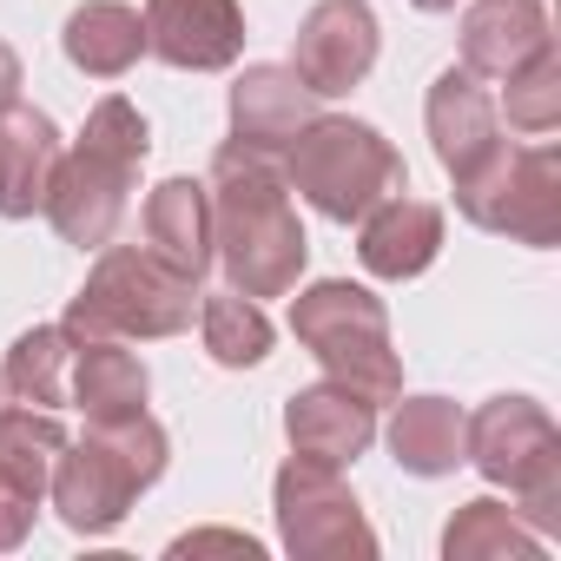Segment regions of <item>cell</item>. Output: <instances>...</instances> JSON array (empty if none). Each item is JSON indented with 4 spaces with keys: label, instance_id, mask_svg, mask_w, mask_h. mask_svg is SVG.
Here are the masks:
<instances>
[{
    "label": "cell",
    "instance_id": "cell-25",
    "mask_svg": "<svg viewBox=\"0 0 561 561\" xmlns=\"http://www.w3.org/2000/svg\"><path fill=\"white\" fill-rule=\"evenodd\" d=\"M60 449H67V430H60L54 410H34V403H8V410H0V469L21 476L27 489L47 495V476H54Z\"/></svg>",
    "mask_w": 561,
    "mask_h": 561
},
{
    "label": "cell",
    "instance_id": "cell-3",
    "mask_svg": "<svg viewBox=\"0 0 561 561\" xmlns=\"http://www.w3.org/2000/svg\"><path fill=\"white\" fill-rule=\"evenodd\" d=\"M165 456H172V443H165L159 416H146V410L119 416V423H87L80 443L67 436V449L47 476V495L73 535H113L133 515V502L165 476Z\"/></svg>",
    "mask_w": 561,
    "mask_h": 561
},
{
    "label": "cell",
    "instance_id": "cell-22",
    "mask_svg": "<svg viewBox=\"0 0 561 561\" xmlns=\"http://www.w3.org/2000/svg\"><path fill=\"white\" fill-rule=\"evenodd\" d=\"M67 370H73V331L67 324L21 331L14 351H8V364H0L14 403H34V410H60L67 403Z\"/></svg>",
    "mask_w": 561,
    "mask_h": 561
},
{
    "label": "cell",
    "instance_id": "cell-23",
    "mask_svg": "<svg viewBox=\"0 0 561 561\" xmlns=\"http://www.w3.org/2000/svg\"><path fill=\"white\" fill-rule=\"evenodd\" d=\"M443 554L449 561H502V554H541V535L495 495H476L449 515L443 528Z\"/></svg>",
    "mask_w": 561,
    "mask_h": 561
},
{
    "label": "cell",
    "instance_id": "cell-4",
    "mask_svg": "<svg viewBox=\"0 0 561 561\" xmlns=\"http://www.w3.org/2000/svg\"><path fill=\"white\" fill-rule=\"evenodd\" d=\"M285 185L324 211L331 225H357L370 205L410 192V165L403 152L370 126V119H351V113H318L298 146L285 152Z\"/></svg>",
    "mask_w": 561,
    "mask_h": 561
},
{
    "label": "cell",
    "instance_id": "cell-12",
    "mask_svg": "<svg viewBox=\"0 0 561 561\" xmlns=\"http://www.w3.org/2000/svg\"><path fill=\"white\" fill-rule=\"evenodd\" d=\"M311 119H318V93L291 67L257 60V67L238 73V87H231V146L285 165V152L298 146V133Z\"/></svg>",
    "mask_w": 561,
    "mask_h": 561
},
{
    "label": "cell",
    "instance_id": "cell-18",
    "mask_svg": "<svg viewBox=\"0 0 561 561\" xmlns=\"http://www.w3.org/2000/svg\"><path fill=\"white\" fill-rule=\"evenodd\" d=\"M152 397V370L126 337H73V370H67V403L87 410V423H119L139 416Z\"/></svg>",
    "mask_w": 561,
    "mask_h": 561
},
{
    "label": "cell",
    "instance_id": "cell-6",
    "mask_svg": "<svg viewBox=\"0 0 561 561\" xmlns=\"http://www.w3.org/2000/svg\"><path fill=\"white\" fill-rule=\"evenodd\" d=\"M198 311V285L179 277L146 244H100V264L87 271L80 298L67 305L73 337H179Z\"/></svg>",
    "mask_w": 561,
    "mask_h": 561
},
{
    "label": "cell",
    "instance_id": "cell-15",
    "mask_svg": "<svg viewBox=\"0 0 561 561\" xmlns=\"http://www.w3.org/2000/svg\"><path fill=\"white\" fill-rule=\"evenodd\" d=\"M285 436H291V456L344 469L377 443V403L357 397L351 383L324 377V383H311V390H298L285 403Z\"/></svg>",
    "mask_w": 561,
    "mask_h": 561
},
{
    "label": "cell",
    "instance_id": "cell-2",
    "mask_svg": "<svg viewBox=\"0 0 561 561\" xmlns=\"http://www.w3.org/2000/svg\"><path fill=\"white\" fill-rule=\"evenodd\" d=\"M146 152H152V126L139 119V106L126 93H106L87 113L73 152H60V165H54V185H47V205H41L47 225L80 251L113 244V231H119V218L133 205Z\"/></svg>",
    "mask_w": 561,
    "mask_h": 561
},
{
    "label": "cell",
    "instance_id": "cell-13",
    "mask_svg": "<svg viewBox=\"0 0 561 561\" xmlns=\"http://www.w3.org/2000/svg\"><path fill=\"white\" fill-rule=\"evenodd\" d=\"M423 119H430V146L443 159L449 179H462L469 165H482L508 133H502V113H495V93L482 87V73L469 67H443L430 80V100H423Z\"/></svg>",
    "mask_w": 561,
    "mask_h": 561
},
{
    "label": "cell",
    "instance_id": "cell-11",
    "mask_svg": "<svg viewBox=\"0 0 561 561\" xmlns=\"http://www.w3.org/2000/svg\"><path fill=\"white\" fill-rule=\"evenodd\" d=\"M146 54L179 73H225L244 54V8L238 0H146Z\"/></svg>",
    "mask_w": 561,
    "mask_h": 561
},
{
    "label": "cell",
    "instance_id": "cell-28",
    "mask_svg": "<svg viewBox=\"0 0 561 561\" xmlns=\"http://www.w3.org/2000/svg\"><path fill=\"white\" fill-rule=\"evenodd\" d=\"M205 548H225V554H257V541L251 535H238V528H192V535H179L172 541V554H205Z\"/></svg>",
    "mask_w": 561,
    "mask_h": 561
},
{
    "label": "cell",
    "instance_id": "cell-27",
    "mask_svg": "<svg viewBox=\"0 0 561 561\" xmlns=\"http://www.w3.org/2000/svg\"><path fill=\"white\" fill-rule=\"evenodd\" d=\"M41 489H27L21 476H8L0 469V554H14L27 535H34V522H41Z\"/></svg>",
    "mask_w": 561,
    "mask_h": 561
},
{
    "label": "cell",
    "instance_id": "cell-1",
    "mask_svg": "<svg viewBox=\"0 0 561 561\" xmlns=\"http://www.w3.org/2000/svg\"><path fill=\"white\" fill-rule=\"evenodd\" d=\"M211 264H225V285L244 298H285L298 291L311 238L298 225L291 185L277 159H257L244 146L211 152Z\"/></svg>",
    "mask_w": 561,
    "mask_h": 561
},
{
    "label": "cell",
    "instance_id": "cell-9",
    "mask_svg": "<svg viewBox=\"0 0 561 561\" xmlns=\"http://www.w3.org/2000/svg\"><path fill=\"white\" fill-rule=\"evenodd\" d=\"M277 541L298 561H370L377 554V528L364 515V502L351 495V482L331 462L291 456L277 469Z\"/></svg>",
    "mask_w": 561,
    "mask_h": 561
},
{
    "label": "cell",
    "instance_id": "cell-24",
    "mask_svg": "<svg viewBox=\"0 0 561 561\" xmlns=\"http://www.w3.org/2000/svg\"><path fill=\"white\" fill-rule=\"evenodd\" d=\"M198 331H205L211 364H225V370L264 364V357H271V337H277L271 318H264V305L244 298V291H211V298L198 305Z\"/></svg>",
    "mask_w": 561,
    "mask_h": 561
},
{
    "label": "cell",
    "instance_id": "cell-26",
    "mask_svg": "<svg viewBox=\"0 0 561 561\" xmlns=\"http://www.w3.org/2000/svg\"><path fill=\"white\" fill-rule=\"evenodd\" d=\"M508 113V133H528V139H548L561 126V54L548 47L541 60H528L522 73L502 80V106Z\"/></svg>",
    "mask_w": 561,
    "mask_h": 561
},
{
    "label": "cell",
    "instance_id": "cell-5",
    "mask_svg": "<svg viewBox=\"0 0 561 561\" xmlns=\"http://www.w3.org/2000/svg\"><path fill=\"white\" fill-rule=\"evenodd\" d=\"M462 462L515 495V515L548 541L561 528V430L535 397H489L462 416Z\"/></svg>",
    "mask_w": 561,
    "mask_h": 561
},
{
    "label": "cell",
    "instance_id": "cell-20",
    "mask_svg": "<svg viewBox=\"0 0 561 561\" xmlns=\"http://www.w3.org/2000/svg\"><path fill=\"white\" fill-rule=\"evenodd\" d=\"M60 47H67V60H73L80 73L119 80V73H133L139 54H146V21H139V8H126V0H87V8L67 14Z\"/></svg>",
    "mask_w": 561,
    "mask_h": 561
},
{
    "label": "cell",
    "instance_id": "cell-17",
    "mask_svg": "<svg viewBox=\"0 0 561 561\" xmlns=\"http://www.w3.org/2000/svg\"><path fill=\"white\" fill-rule=\"evenodd\" d=\"M60 152H67L60 126L41 106H27V100L0 106V218H34L47 205Z\"/></svg>",
    "mask_w": 561,
    "mask_h": 561
},
{
    "label": "cell",
    "instance_id": "cell-30",
    "mask_svg": "<svg viewBox=\"0 0 561 561\" xmlns=\"http://www.w3.org/2000/svg\"><path fill=\"white\" fill-rule=\"evenodd\" d=\"M410 8H423V14H449L456 0H410Z\"/></svg>",
    "mask_w": 561,
    "mask_h": 561
},
{
    "label": "cell",
    "instance_id": "cell-29",
    "mask_svg": "<svg viewBox=\"0 0 561 561\" xmlns=\"http://www.w3.org/2000/svg\"><path fill=\"white\" fill-rule=\"evenodd\" d=\"M8 100H21V54L0 41V106H8Z\"/></svg>",
    "mask_w": 561,
    "mask_h": 561
},
{
    "label": "cell",
    "instance_id": "cell-8",
    "mask_svg": "<svg viewBox=\"0 0 561 561\" xmlns=\"http://www.w3.org/2000/svg\"><path fill=\"white\" fill-rule=\"evenodd\" d=\"M456 211L515 244H561V152L554 146H495L456 179Z\"/></svg>",
    "mask_w": 561,
    "mask_h": 561
},
{
    "label": "cell",
    "instance_id": "cell-14",
    "mask_svg": "<svg viewBox=\"0 0 561 561\" xmlns=\"http://www.w3.org/2000/svg\"><path fill=\"white\" fill-rule=\"evenodd\" d=\"M443 205L430 198H383L357 218V257L370 277H383V285H410V277H423L436 257H443Z\"/></svg>",
    "mask_w": 561,
    "mask_h": 561
},
{
    "label": "cell",
    "instance_id": "cell-31",
    "mask_svg": "<svg viewBox=\"0 0 561 561\" xmlns=\"http://www.w3.org/2000/svg\"><path fill=\"white\" fill-rule=\"evenodd\" d=\"M8 403H14V390H8V377H0V410H8Z\"/></svg>",
    "mask_w": 561,
    "mask_h": 561
},
{
    "label": "cell",
    "instance_id": "cell-16",
    "mask_svg": "<svg viewBox=\"0 0 561 561\" xmlns=\"http://www.w3.org/2000/svg\"><path fill=\"white\" fill-rule=\"evenodd\" d=\"M554 47L548 8L541 0H469L462 14V67L482 80H508L528 60H541Z\"/></svg>",
    "mask_w": 561,
    "mask_h": 561
},
{
    "label": "cell",
    "instance_id": "cell-19",
    "mask_svg": "<svg viewBox=\"0 0 561 561\" xmlns=\"http://www.w3.org/2000/svg\"><path fill=\"white\" fill-rule=\"evenodd\" d=\"M139 225H146V251L165 257L179 277L198 285V277L211 271V192H205V179H165V185H152Z\"/></svg>",
    "mask_w": 561,
    "mask_h": 561
},
{
    "label": "cell",
    "instance_id": "cell-7",
    "mask_svg": "<svg viewBox=\"0 0 561 561\" xmlns=\"http://www.w3.org/2000/svg\"><path fill=\"white\" fill-rule=\"evenodd\" d=\"M291 331L324 364V377L351 383L357 397H370V403L403 397V364H397L390 311H383L377 291L351 285V277H324V285L291 298Z\"/></svg>",
    "mask_w": 561,
    "mask_h": 561
},
{
    "label": "cell",
    "instance_id": "cell-10",
    "mask_svg": "<svg viewBox=\"0 0 561 561\" xmlns=\"http://www.w3.org/2000/svg\"><path fill=\"white\" fill-rule=\"evenodd\" d=\"M377 14L370 0H318V8L298 21V41H291V73L318 93V100H337L351 87L370 80L377 67Z\"/></svg>",
    "mask_w": 561,
    "mask_h": 561
},
{
    "label": "cell",
    "instance_id": "cell-21",
    "mask_svg": "<svg viewBox=\"0 0 561 561\" xmlns=\"http://www.w3.org/2000/svg\"><path fill=\"white\" fill-rule=\"evenodd\" d=\"M390 456L410 476H449L462 469V410L449 397H397L390 416Z\"/></svg>",
    "mask_w": 561,
    "mask_h": 561
}]
</instances>
